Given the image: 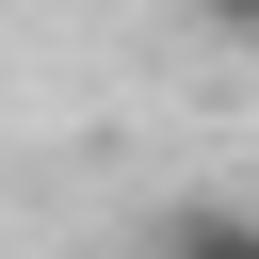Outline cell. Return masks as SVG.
<instances>
[{
  "label": "cell",
  "mask_w": 259,
  "mask_h": 259,
  "mask_svg": "<svg viewBox=\"0 0 259 259\" xmlns=\"http://www.w3.org/2000/svg\"><path fill=\"white\" fill-rule=\"evenodd\" d=\"M146 259H259V210H243V194H178V210L146 227Z\"/></svg>",
  "instance_id": "1"
},
{
  "label": "cell",
  "mask_w": 259,
  "mask_h": 259,
  "mask_svg": "<svg viewBox=\"0 0 259 259\" xmlns=\"http://www.w3.org/2000/svg\"><path fill=\"white\" fill-rule=\"evenodd\" d=\"M194 16H210V32H259V0H194Z\"/></svg>",
  "instance_id": "2"
}]
</instances>
